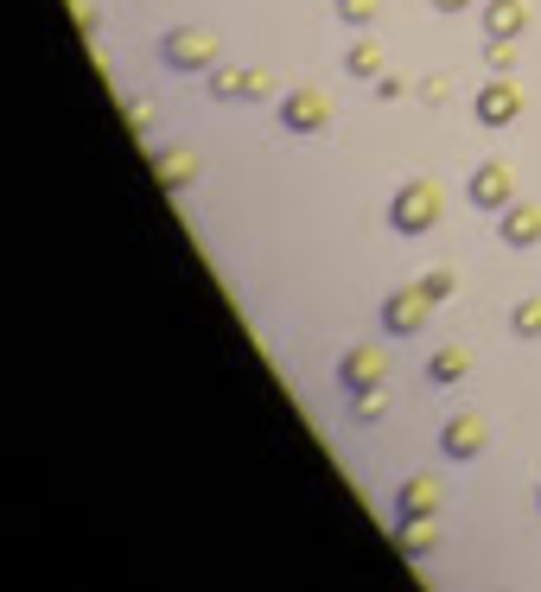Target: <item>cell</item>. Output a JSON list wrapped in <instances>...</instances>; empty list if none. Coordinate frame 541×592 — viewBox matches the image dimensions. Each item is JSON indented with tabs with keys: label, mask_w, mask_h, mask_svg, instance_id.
<instances>
[{
	"label": "cell",
	"mask_w": 541,
	"mask_h": 592,
	"mask_svg": "<svg viewBox=\"0 0 541 592\" xmlns=\"http://www.w3.org/2000/svg\"><path fill=\"white\" fill-rule=\"evenodd\" d=\"M338 389L351 395H376L382 389V351H370V344H363V351H344V363H338Z\"/></svg>",
	"instance_id": "9"
},
{
	"label": "cell",
	"mask_w": 541,
	"mask_h": 592,
	"mask_svg": "<svg viewBox=\"0 0 541 592\" xmlns=\"http://www.w3.org/2000/svg\"><path fill=\"white\" fill-rule=\"evenodd\" d=\"M484 71H491V77H510V71H516V39H491V32H484Z\"/></svg>",
	"instance_id": "18"
},
{
	"label": "cell",
	"mask_w": 541,
	"mask_h": 592,
	"mask_svg": "<svg viewBox=\"0 0 541 592\" xmlns=\"http://www.w3.org/2000/svg\"><path fill=\"white\" fill-rule=\"evenodd\" d=\"M198 172H204V160H198V153H185V147L153 153V179H160L166 191H191V185H198Z\"/></svg>",
	"instance_id": "12"
},
{
	"label": "cell",
	"mask_w": 541,
	"mask_h": 592,
	"mask_svg": "<svg viewBox=\"0 0 541 592\" xmlns=\"http://www.w3.org/2000/svg\"><path fill=\"white\" fill-rule=\"evenodd\" d=\"M395 516L401 522H433V516H440V478H408V484H401V491H395Z\"/></svg>",
	"instance_id": "11"
},
{
	"label": "cell",
	"mask_w": 541,
	"mask_h": 592,
	"mask_svg": "<svg viewBox=\"0 0 541 592\" xmlns=\"http://www.w3.org/2000/svg\"><path fill=\"white\" fill-rule=\"evenodd\" d=\"M510 338H516V344H535V338H541V293L510 312Z\"/></svg>",
	"instance_id": "17"
},
{
	"label": "cell",
	"mask_w": 541,
	"mask_h": 592,
	"mask_svg": "<svg viewBox=\"0 0 541 592\" xmlns=\"http://www.w3.org/2000/svg\"><path fill=\"white\" fill-rule=\"evenodd\" d=\"M281 128L287 134H325L331 128V102L319 90H287L281 96Z\"/></svg>",
	"instance_id": "7"
},
{
	"label": "cell",
	"mask_w": 541,
	"mask_h": 592,
	"mask_svg": "<svg viewBox=\"0 0 541 592\" xmlns=\"http://www.w3.org/2000/svg\"><path fill=\"white\" fill-rule=\"evenodd\" d=\"M522 26H529V7H522V0H484V32H491V39H516Z\"/></svg>",
	"instance_id": "13"
},
{
	"label": "cell",
	"mask_w": 541,
	"mask_h": 592,
	"mask_svg": "<svg viewBox=\"0 0 541 592\" xmlns=\"http://www.w3.org/2000/svg\"><path fill=\"white\" fill-rule=\"evenodd\" d=\"M427 312H433V300H427L421 281H414V287H395L389 300H382V332H389V338H421V332H427Z\"/></svg>",
	"instance_id": "3"
},
{
	"label": "cell",
	"mask_w": 541,
	"mask_h": 592,
	"mask_svg": "<svg viewBox=\"0 0 541 592\" xmlns=\"http://www.w3.org/2000/svg\"><path fill=\"white\" fill-rule=\"evenodd\" d=\"M465 198H471V211H510L516 204V179H510V160H484L478 172L465 179Z\"/></svg>",
	"instance_id": "4"
},
{
	"label": "cell",
	"mask_w": 541,
	"mask_h": 592,
	"mask_svg": "<svg viewBox=\"0 0 541 592\" xmlns=\"http://www.w3.org/2000/svg\"><path fill=\"white\" fill-rule=\"evenodd\" d=\"M471 115H478V128H516L522 121V90L510 77H491L478 90V102H471Z\"/></svg>",
	"instance_id": "5"
},
{
	"label": "cell",
	"mask_w": 541,
	"mask_h": 592,
	"mask_svg": "<svg viewBox=\"0 0 541 592\" xmlns=\"http://www.w3.org/2000/svg\"><path fill=\"white\" fill-rule=\"evenodd\" d=\"M421 287H427L433 306H446L452 293H459V274H452V268H433V274H421Z\"/></svg>",
	"instance_id": "19"
},
{
	"label": "cell",
	"mask_w": 541,
	"mask_h": 592,
	"mask_svg": "<svg viewBox=\"0 0 541 592\" xmlns=\"http://www.w3.org/2000/svg\"><path fill=\"white\" fill-rule=\"evenodd\" d=\"M344 71H351V83H376L382 77V45L376 39H357L351 58H344Z\"/></svg>",
	"instance_id": "14"
},
{
	"label": "cell",
	"mask_w": 541,
	"mask_h": 592,
	"mask_svg": "<svg viewBox=\"0 0 541 592\" xmlns=\"http://www.w3.org/2000/svg\"><path fill=\"white\" fill-rule=\"evenodd\" d=\"M427 7H433V13H465L471 0H427Z\"/></svg>",
	"instance_id": "23"
},
{
	"label": "cell",
	"mask_w": 541,
	"mask_h": 592,
	"mask_svg": "<svg viewBox=\"0 0 541 592\" xmlns=\"http://www.w3.org/2000/svg\"><path fill=\"white\" fill-rule=\"evenodd\" d=\"M497 242L503 249H535L541 242V204H510V211H497Z\"/></svg>",
	"instance_id": "10"
},
{
	"label": "cell",
	"mask_w": 541,
	"mask_h": 592,
	"mask_svg": "<svg viewBox=\"0 0 541 592\" xmlns=\"http://www.w3.org/2000/svg\"><path fill=\"white\" fill-rule=\"evenodd\" d=\"M395 548L408 554V561H427L433 554V522H395Z\"/></svg>",
	"instance_id": "16"
},
{
	"label": "cell",
	"mask_w": 541,
	"mask_h": 592,
	"mask_svg": "<svg viewBox=\"0 0 541 592\" xmlns=\"http://www.w3.org/2000/svg\"><path fill=\"white\" fill-rule=\"evenodd\" d=\"M160 58H166V71H179V77H204V71H217V39L198 32V26H172L160 39Z\"/></svg>",
	"instance_id": "2"
},
{
	"label": "cell",
	"mask_w": 541,
	"mask_h": 592,
	"mask_svg": "<svg viewBox=\"0 0 541 592\" xmlns=\"http://www.w3.org/2000/svg\"><path fill=\"white\" fill-rule=\"evenodd\" d=\"M421 102H446V77H427L421 83Z\"/></svg>",
	"instance_id": "22"
},
{
	"label": "cell",
	"mask_w": 541,
	"mask_h": 592,
	"mask_svg": "<svg viewBox=\"0 0 541 592\" xmlns=\"http://www.w3.org/2000/svg\"><path fill=\"white\" fill-rule=\"evenodd\" d=\"M465 370H471V357L459 351V344H446V351H433V363H427V382H465Z\"/></svg>",
	"instance_id": "15"
},
{
	"label": "cell",
	"mask_w": 541,
	"mask_h": 592,
	"mask_svg": "<svg viewBox=\"0 0 541 592\" xmlns=\"http://www.w3.org/2000/svg\"><path fill=\"white\" fill-rule=\"evenodd\" d=\"M370 90H376V102H401V90H408V83H401V77H376Z\"/></svg>",
	"instance_id": "21"
},
{
	"label": "cell",
	"mask_w": 541,
	"mask_h": 592,
	"mask_svg": "<svg viewBox=\"0 0 541 592\" xmlns=\"http://www.w3.org/2000/svg\"><path fill=\"white\" fill-rule=\"evenodd\" d=\"M535 510H541V484H535Z\"/></svg>",
	"instance_id": "24"
},
{
	"label": "cell",
	"mask_w": 541,
	"mask_h": 592,
	"mask_svg": "<svg viewBox=\"0 0 541 592\" xmlns=\"http://www.w3.org/2000/svg\"><path fill=\"white\" fill-rule=\"evenodd\" d=\"M217 102H268L274 96V77L268 71H230V64H217V71H204Z\"/></svg>",
	"instance_id": "6"
},
{
	"label": "cell",
	"mask_w": 541,
	"mask_h": 592,
	"mask_svg": "<svg viewBox=\"0 0 541 592\" xmlns=\"http://www.w3.org/2000/svg\"><path fill=\"white\" fill-rule=\"evenodd\" d=\"M338 20L351 26V32H363V26L376 20V0H338Z\"/></svg>",
	"instance_id": "20"
},
{
	"label": "cell",
	"mask_w": 541,
	"mask_h": 592,
	"mask_svg": "<svg viewBox=\"0 0 541 592\" xmlns=\"http://www.w3.org/2000/svg\"><path fill=\"white\" fill-rule=\"evenodd\" d=\"M484 440H491V433H484L478 414H446V427H440V452H446L452 465L484 459Z\"/></svg>",
	"instance_id": "8"
},
{
	"label": "cell",
	"mask_w": 541,
	"mask_h": 592,
	"mask_svg": "<svg viewBox=\"0 0 541 592\" xmlns=\"http://www.w3.org/2000/svg\"><path fill=\"white\" fill-rule=\"evenodd\" d=\"M433 223H440V191H433L427 179H408L389 198V230L395 236H427Z\"/></svg>",
	"instance_id": "1"
}]
</instances>
